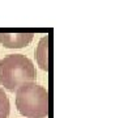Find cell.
Returning <instances> with one entry per match:
<instances>
[{
	"label": "cell",
	"instance_id": "6da1fadb",
	"mask_svg": "<svg viewBox=\"0 0 132 118\" xmlns=\"http://www.w3.org/2000/svg\"><path fill=\"white\" fill-rule=\"evenodd\" d=\"M37 71L33 62L21 54H11L0 61V84L16 92L24 83L34 82Z\"/></svg>",
	"mask_w": 132,
	"mask_h": 118
},
{
	"label": "cell",
	"instance_id": "7a4b0ae2",
	"mask_svg": "<svg viewBox=\"0 0 132 118\" xmlns=\"http://www.w3.org/2000/svg\"><path fill=\"white\" fill-rule=\"evenodd\" d=\"M16 106L18 112L26 118H47V89L34 82L24 83L16 91Z\"/></svg>",
	"mask_w": 132,
	"mask_h": 118
},
{
	"label": "cell",
	"instance_id": "3957f363",
	"mask_svg": "<svg viewBox=\"0 0 132 118\" xmlns=\"http://www.w3.org/2000/svg\"><path fill=\"white\" fill-rule=\"evenodd\" d=\"M34 38L33 33H0V43L8 49H21L28 46Z\"/></svg>",
	"mask_w": 132,
	"mask_h": 118
},
{
	"label": "cell",
	"instance_id": "5b68a950",
	"mask_svg": "<svg viewBox=\"0 0 132 118\" xmlns=\"http://www.w3.org/2000/svg\"><path fill=\"white\" fill-rule=\"evenodd\" d=\"M11 112V104L7 93L0 88V118H8Z\"/></svg>",
	"mask_w": 132,
	"mask_h": 118
},
{
	"label": "cell",
	"instance_id": "277c9868",
	"mask_svg": "<svg viewBox=\"0 0 132 118\" xmlns=\"http://www.w3.org/2000/svg\"><path fill=\"white\" fill-rule=\"evenodd\" d=\"M35 59L43 71H48V35H45L35 50Z\"/></svg>",
	"mask_w": 132,
	"mask_h": 118
}]
</instances>
